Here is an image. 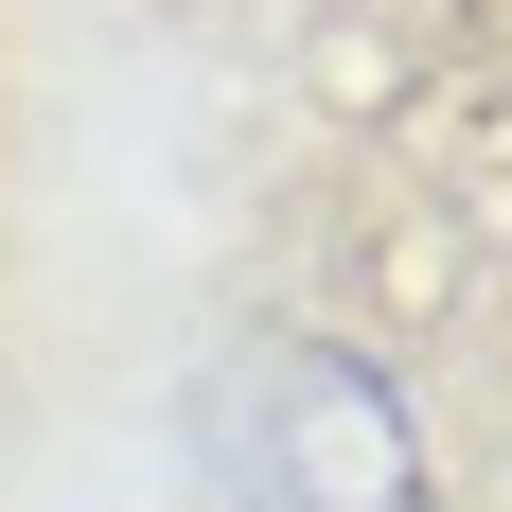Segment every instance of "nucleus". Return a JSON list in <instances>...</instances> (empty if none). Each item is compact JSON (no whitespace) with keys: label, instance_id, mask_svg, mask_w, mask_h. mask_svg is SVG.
I'll list each match as a JSON object with an SVG mask.
<instances>
[]
</instances>
